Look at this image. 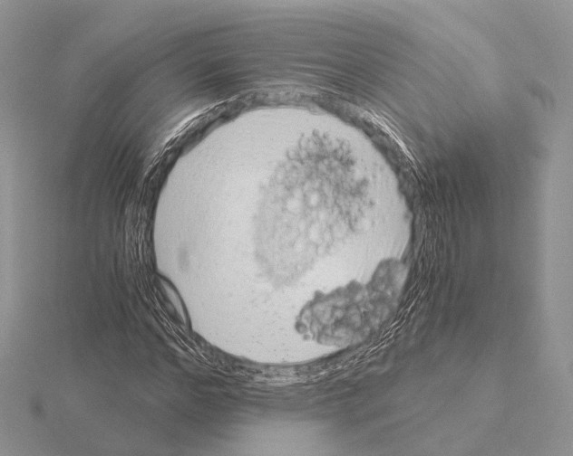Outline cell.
Instances as JSON below:
<instances>
[{
	"instance_id": "6da1fadb",
	"label": "cell",
	"mask_w": 573,
	"mask_h": 456,
	"mask_svg": "<svg viewBox=\"0 0 573 456\" xmlns=\"http://www.w3.org/2000/svg\"><path fill=\"white\" fill-rule=\"evenodd\" d=\"M378 326L365 284L356 280L326 292L316 291L295 321L303 338L335 347L363 341Z\"/></svg>"
},
{
	"instance_id": "7a4b0ae2",
	"label": "cell",
	"mask_w": 573,
	"mask_h": 456,
	"mask_svg": "<svg viewBox=\"0 0 573 456\" xmlns=\"http://www.w3.org/2000/svg\"><path fill=\"white\" fill-rule=\"evenodd\" d=\"M405 268L395 259L380 262L365 284L374 318L380 325L395 308L404 280Z\"/></svg>"
}]
</instances>
